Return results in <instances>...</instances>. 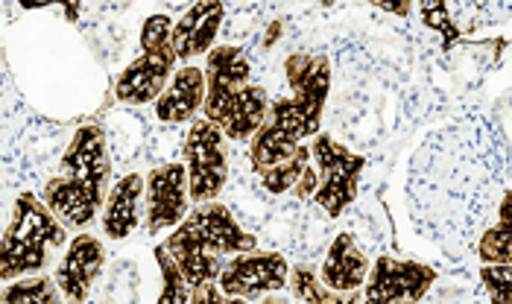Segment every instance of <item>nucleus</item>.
<instances>
[{"label":"nucleus","instance_id":"1","mask_svg":"<svg viewBox=\"0 0 512 304\" xmlns=\"http://www.w3.org/2000/svg\"><path fill=\"white\" fill-rule=\"evenodd\" d=\"M290 97L270 103V114L249 144L252 170L261 176L278 164L290 161L302 150L305 138L322 132V112L331 94V62L325 53H290L284 59Z\"/></svg>","mask_w":512,"mask_h":304},{"label":"nucleus","instance_id":"2","mask_svg":"<svg viewBox=\"0 0 512 304\" xmlns=\"http://www.w3.org/2000/svg\"><path fill=\"white\" fill-rule=\"evenodd\" d=\"M62 173L47 179L41 190L44 205L74 231H85L103 214L112 190V158L106 132L97 123L79 126L59 161Z\"/></svg>","mask_w":512,"mask_h":304},{"label":"nucleus","instance_id":"3","mask_svg":"<svg viewBox=\"0 0 512 304\" xmlns=\"http://www.w3.org/2000/svg\"><path fill=\"white\" fill-rule=\"evenodd\" d=\"M205 106L202 117L211 120L235 144L252 141L270 114V94L252 82V65L235 44L214 47L205 59Z\"/></svg>","mask_w":512,"mask_h":304},{"label":"nucleus","instance_id":"4","mask_svg":"<svg viewBox=\"0 0 512 304\" xmlns=\"http://www.w3.org/2000/svg\"><path fill=\"white\" fill-rule=\"evenodd\" d=\"M161 243L188 278L191 290L220 278L226 266L220 258L258 252V237L240 226L223 202L194 205L185 223L173 228Z\"/></svg>","mask_w":512,"mask_h":304},{"label":"nucleus","instance_id":"5","mask_svg":"<svg viewBox=\"0 0 512 304\" xmlns=\"http://www.w3.org/2000/svg\"><path fill=\"white\" fill-rule=\"evenodd\" d=\"M68 243V226L44 205L39 193L21 190L15 196V208L3 228L0 243L3 284L27 275H44V269L53 261V252L65 249Z\"/></svg>","mask_w":512,"mask_h":304},{"label":"nucleus","instance_id":"6","mask_svg":"<svg viewBox=\"0 0 512 304\" xmlns=\"http://www.w3.org/2000/svg\"><path fill=\"white\" fill-rule=\"evenodd\" d=\"M173 24L167 15H150L141 27V56L132 59L115 82V100L126 106H147L164 94L176 74V50H173Z\"/></svg>","mask_w":512,"mask_h":304},{"label":"nucleus","instance_id":"7","mask_svg":"<svg viewBox=\"0 0 512 304\" xmlns=\"http://www.w3.org/2000/svg\"><path fill=\"white\" fill-rule=\"evenodd\" d=\"M311 158H314V167L319 173V188H316L314 202L331 220H337L357 199L366 158L352 152L349 147H343V144H337L328 132H319L314 138Z\"/></svg>","mask_w":512,"mask_h":304},{"label":"nucleus","instance_id":"8","mask_svg":"<svg viewBox=\"0 0 512 304\" xmlns=\"http://www.w3.org/2000/svg\"><path fill=\"white\" fill-rule=\"evenodd\" d=\"M185 167L194 205L217 202L229 185V138L205 117L191 123L185 141Z\"/></svg>","mask_w":512,"mask_h":304},{"label":"nucleus","instance_id":"9","mask_svg":"<svg viewBox=\"0 0 512 304\" xmlns=\"http://www.w3.org/2000/svg\"><path fill=\"white\" fill-rule=\"evenodd\" d=\"M436 278L434 266L381 255L363 284V304H419L431 293Z\"/></svg>","mask_w":512,"mask_h":304},{"label":"nucleus","instance_id":"10","mask_svg":"<svg viewBox=\"0 0 512 304\" xmlns=\"http://www.w3.org/2000/svg\"><path fill=\"white\" fill-rule=\"evenodd\" d=\"M220 290L243 302H261L273 293H281L290 284V264L281 252H246L226 261L220 278Z\"/></svg>","mask_w":512,"mask_h":304},{"label":"nucleus","instance_id":"11","mask_svg":"<svg viewBox=\"0 0 512 304\" xmlns=\"http://www.w3.org/2000/svg\"><path fill=\"white\" fill-rule=\"evenodd\" d=\"M191 182L185 164H161L147 173V196H144V223L147 231L158 237L185 223L191 214Z\"/></svg>","mask_w":512,"mask_h":304},{"label":"nucleus","instance_id":"12","mask_svg":"<svg viewBox=\"0 0 512 304\" xmlns=\"http://www.w3.org/2000/svg\"><path fill=\"white\" fill-rule=\"evenodd\" d=\"M106 266V246L100 237L88 234V231H79L77 237H71L62 261L56 266V284L65 296L68 304H85L91 290H94V281L100 278Z\"/></svg>","mask_w":512,"mask_h":304},{"label":"nucleus","instance_id":"13","mask_svg":"<svg viewBox=\"0 0 512 304\" xmlns=\"http://www.w3.org/2000/svg\"><path fill=\"white\" fill-rule=\"evenodd\" d=\"M144 196H147V176L141 173H126L112 185L100 217L109 240H126L135 234L138 223L144 220Z\"/></svg>","mask_w":512,"mask_h":304},{"label":"nucleus","instance_id":"14","mask_svg":"<svg viewBox=\"0 0 512 304\" xmlns=\"http://www.w3.org/2000/svg\"><path fill=\"white\" fill-rule=\"evenodd\" d=\"M226 6L223 3H194L176 24H173V50L179 62H191L214 50L217 33L223 27Z\"/></svg>","mask_w":512,"mask_h":304},{"label":"nucleus","instance_id":"15","mask_svg":"<svg viewBox=\"0 0 512 304\" xmlns=\"http://www.w3.org/2000/svg\"><path fill=\"white\" fill-rule=\"evenodd\" d=\"M369 269H372V261L357 246L355 234L340 231L325 252V261L319 266V278L325 287H331L337 293H355V290H363Z\"/></svg>","mask_w":512,"mask_h":304},{"label":"nucleus","instance_id":"16","mask_svg":"<svg viewBox=\"0 0 512 304\" xmlns=\"http://www.w3.org/2000/svg\"><path fill=\"white\" fill-rule=\"evenodd\" d=\"M205 68L197 65H182L170 85L164 88V94L156 100V117L161 123H185L194 120L197 112H202L205 106Z\"/></svg>","mask_w":512,"mask_h":304},{"label":"nucleus","instance_id":"17","mask_svg":"<svg viewBox=\"0 0 512 304\" xmlns=\"http://www.w3.org/2000/svg\"><path fill=\"white\" fill-rule=\"evenodd\" d=\"M290 293L293 299L302 304H363V290L355 293H337L322 284L319 272L314 266L299 264L290 269Z\"/></svg>","mask_w":512,"mask_h":304},{"label":"nucleus","instance_id":"18","mask_svg":"<svg viewBox=\"0 0 512 304\" xmlns=\"http://www.w3.org/2000/svg\"><path fill=\"white\" fill-rule=\"evenodd\" d=\"M477 255L483 264H512V188L498 205L495 226L486 228V234L480 237Z\"/></svg>","mask_w":512,"mask_h":304},{"label":"nucleus","instance_id":"19","mask_svg":"<svg viewBox=\"0 0 512 304\" xmlns=\"http://www.w3.org/2000/svg\"><path fill=\"white\" fill-rule=\"evenodd\" d=\"M0 304H65V296L50 275H33L3 284Z\"/></svg>","mask_w":512,"mask_h":304},{"label":"nucleus","instance_id":"20","mask_svg":"<svg viewBox=\"0 0 512 304\" xmlns=\"http://www.w3.org/2000/svg\"><path fill=\"white\" fill-rule=\"evenodd\" d=\"M153 258L161 272V293H158L156 304H191V284L182 275L179 264L170 258V252L164 249V243L153 246Z\"/></svg>","mask_w":512,"mask_h":304},{"label":"nucleus","instance_id":"21","mask_svg":"<svg viewBox=\"0 0 512 304\" xmlns=\"http://www.w3.org/2000/svg\"><path fill=\"white\" fill-rule=\"evenodd\" d=\"M308 161H311V147L305 144V147L296 152L290 161H284V164H278V167H273V170L261 173V185L270 190L273 196L293 193L296 185H299V179H302V176H305V170H308Z\"/></svg>","mask_w":512,"mask_h":304},{"label":"nucleus","instance_id":"22","mask_svg":"<svg viewBox=\"0 0 512 304\" xmlns=\"http://www.w3.org/2000/svg\"><path fill=\"white\" fill-rule=\"evenodd\" d=\"M480 284L492 304H512V264H483Z\"/></svg>","mask_w":512,"mask_h":304},{"label":"nucleus","instance_id":"23","mask_svg":"<svg viewBox=\"0 0 512 304\" xmlns=\"http://www.w3.org/2000/svg\"><path fill=\"white\" fill-rule=\"evenodd\" d=\"M419 15H422V21H425L431 30L442 33V47H445V50H451V44L463 38V30L454 27V21H451L445 3H419Z\"/></svg>","mask_w":512,"mask_h":304},{"label":"nucleus","instance_id":"24","mask_svg":"<svg viewBox=\"0 0 512 304\" xmlns=\"http://www.w3.org/2000/svg\"><path fill=\"white\" fill-rule=\"evenodd\" d=\"M191 304H249V302L235 299V296H226V293L220 290V284L208 281V284H202V287H194V290H191Z\"/></svg>","mask_w":512,"mask_h":304},{"label":"nucleus","instance_id":"25","mask_svg":"<svg viewBox=\"0 0 512 304\" xmlns=\"http://www.w3.org/2000/svg\"><path fill=\"white\" fill-rule=\"evenodd\" d=\"M375 6L384 9V12H395V15H410L413 12V6L407 0H378Z\"/></svg>","mask_w":512,"mask_h":304},{"label":"nucleus","instance_id":"26","mask_svg":"<svg viewBox=\"0 0 512 304\" xmlns=\"http://www.w3.org/2000/svg\"><path fill=\"white\" fill-rule=\"evenodd\" d=\"M276 38H281V21H273V24H270V36L264 38V47H273Z\"/></svg>","mask_w":512,"mask_h":304},{"label":"nucleus","instance_id":"27","mask_svg":"<svg viewBox=\"0 0 512 304\" xmlns=\"http://www.w3.org/2000/svg\"><path fill=\"white\" fill-rule=\"evenodd\" d=\"M255 304H302V302H296V299H284L281 293H273V296H267V299H261V302H255Z\"/></svg>","mask_w":512,"mask_h":304}]
</instances>
